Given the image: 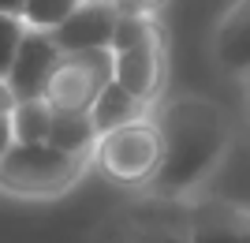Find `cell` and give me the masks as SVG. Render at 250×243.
<instances>
[{
	"label": "cell",
	"instance_id": "6",
	"mask_svg": "<svg viewBox=\"0 0 250 243\" xmlns=\"http://www.w3.org/2000/svg\"><path fill=\"white\" fill-rule=\"evenodd\" d=\"M56 60H60V49L52 45V38L45 30L22 34L19 49H15V60H11L8 75H4V86H8L11 101H42L45 86H49L52 71H56Z\"/></svg>",
	"mask_w": 250,
	"mask_h": 243
},
{
	"label": "cell",
	"instance_id": "7",
	"mask_svg": "<svg viewBox=\"0 0 250 243\" xmlns=\"http://www.w3.org/2000/svg\"><path fill=\"white\" fill-rule=\"evenodd\" d=\"M116 22L120 15H116L112 0H83L56 30H49V38L60 53H94V49L112 45Z\"/></svg>",
	"mask_w": 250,
	"mask_h": 243
},
{
	"label": "cell",
	"instance_id": "2",
	"mask_svg": "<svg viewBox=\"0 0 250 243\" xmlns=\"http://www.w3.org/2000/svg\"><path fill=\"white\" fill-rule=\"evenodd\" d=\"M86 157H71L49 142H15L0 157V187L11 195H60L83 176Z\"/></svg>",
	"mask_w": 250,
	"mask_h": 243
},
{
	"label": "cell",
	"instance_id": "22",
	"mask_svg": "<svg viewBox=\"0 0 250 243\" xmlns=\"http://www.w3.org/2000/svg\"><path fill=\"white\" fill-rule=\"evenodd\" d=\"M247 243H250V217H247Z\"/></svg>",
	"mask_w": 250,
	"mask_h": 243
},
{
	"label": "cell",
	"instance_id": "8",
	"mask_svg": "<svg viewBox=\"0 0 250 243\" xmlns=\"http://www.w3.org/2000/svg\"><path fill=\"white\" fill-rule=\"evenodd\" d=\"M202 195H206V202H220L239 213H250V131L228 138L217 169L202 183Z\"/></svg>",
	"mask_w": 250,
	"mask_h": 243
},
{
	"label": "cell",
	"instance_id": "18",
	"mask_svg": "<svg viewBox=\"0 0 250 243\" xmlns=\"http://www.w3.org/2000/svg\"><path fill=\"white\" fill-rule=\"evenodd\" d=\"M15 146V135H11V112H0V157Z\"/></svg>",
	"mask_w": 250,
	"mask_h": 243
},
{
	"label": "cell",
	"instance_id": "12",
	"mask_svg": "<svg viewBox=\"0 0 250 243\" xmlns=\"http://www.w3.org/2000/svg\"><path fill=\"white\" fill-rule=\"evenodd\" d=\"M142 112H146V105H142L138 97H131L124 86H116V83H108L101 94H97V101L90 105V116H94L97 135H108V131H116V127L135 124V120H142Z\"/></svg>",
	"mask_w": 250,
	"mask_h": 243
},
{
	"label": "cell",
	"instance_id": "19",
	"mask_svg": "<svg viewBox=\"0 0 250 243\" xmlns=\"http://www.w3.org/2000/svg\"><path fill=\"white\" fill-rule=\"evenodd\" d=\"M22 4H26V0H0V15H15V19H22Z\"/></svg>",
	"mask_w": 250,
	"mask_h": 243
},
{
	"label": "cell",
	"instance_id": "1",
	"mask_svg": "<svg viewBox=\"0 0 250 243\" xmlns=\"http://www.w3.org/2000/svg\"><path fill=\"white\" fill-rule=\"evenodd\" d=\"M157 131H161V165L149 180V191L157 199H183L190 191H202L231 138L224 112L206 97L172 101L157 120Z\"/></svg>",
	"mask_w": 250,
	"mask_h": 243
},
{
	"label": "cell",
	"instance_id": "5",
	"mask_svg": "<svg viewBox=\"0 0 250 243\" xmlns=\"http://www.w3.org/2000/svg\"><path fill=\"white\" fill-rule=\"evenodd\" d=\"M112 83V53H60L56 71L45 86V105L60 112H90L104 86Z\"/></svg>",
	"mask_w": 250,
	"mask_h": 243
},
{
	"label": "cell",
	"instance_id": "11",
	"mask_svg": "<svg viewBox=\"0 0 250 243\" xmlns=\"http://www.w3.org/2000/svg\"><path fill=\"white\" fill-rule=\"evenodd\" d=\"M49 146L71 154V157H86L97 142V127L90 112H60L52 109V120H49Z\"/></svg>",
	"mask_w": 250,
	"mask_h": 243
},
{
	"label": "cell",
	"instance_id": "3",
	"mask_svg": "<svg viewBox=\"0 0 250 243\" xmlns=\"http://www.w3.org/2000/svg\"><path fill=\"white\" fill-rule=\"evenodd\" d=\"M94 161L108 180L127 183V187H149L161 165V131L149 120H135L108 135H97Z\"/></svg>",
	"mask_w": 250,
	"mask_h": 243
},
{
	"label": "cell",
	"instance_id": "4",
	"mask_svg": "<svg viewBox=\"0 0 250 243\" xmlns=\"http://www.w3.org/2000/svg\"><path fill=\"white\" fill-rule=\"evenodd\" d=\"M108 53H112V83L124 86L131 97H138L146 105L157 94V79H161V53H157L153 22L120 15Z\"/></svg>",
	"mask_w": 250,
	"mask_h": 243
},
{
	"label": "cell",
	"instance_id": "13",
	"mask_svg": "<svg viewBox=\"0 0 250 243\" xmlns=\"http://www.w3.org/2000/svg\"><path fill=\"white\" fill-rule=\"evenodd\" d=\"M104 243H190L187 224L172 221H131L124 228H116Z\"/></svg>",
	"mask_w": 250,
	"mask_h": 243
},
{
	"label": "cell",
	"instance_id": "10",
	"mask_svg": "<svg viewBox=\"0 0 250 243\" xmlns=\"http://www.w3.org/2000/svg\"><path fill=\"white\" fill-rule=\"evenodd\" d=\"M247 217L220 202H202L187 221L190 243H247Z\"/></svg>",
	"mask_w": 250,
	"mask_h": 243
},
{
	"label": "cell",
	"instance_id": "14",
	"mask_svg": "<svg viewBox=\"0 0 250 243\" xmlns=\"http://www.w3.org/2000/svg\"><path fill=\"white\" fill-rule=\"evenodd\" d=\"M49 120L52 109L42 101H15L11 105V135L15 142H45L49 138Z\"/></svg>",
	"mask_w": 250,
	"mask_h": 243
},
{
	"label": "cell",
	"instance_id": "17",
	"mask_svg": "<svg viewBox=\"0 0 250 243\" xmlns=\"http://www.w3.org/2000/svg\"><path fill=\"white\" fill-rule=\"evenodd\" d=\"M165 0H112L116 15H131V19H149V11H157Z\"/></svg>",
	"mask_w": 250,
	"mask_h": 243
},
{
	"label": "cell",
	"instance_id": "15",
	"mask_svg": "<svg viewBox=\"0 0 250 243\" xmlns=\"http://www.w3.org/2000/svg\"><path fill=\"white\" fill-rule=\"evenodd\" d=\"M83 0H26L22 4V22H26V30H56L75 8H79Z\"/></svg>",
	"mask_w": 250,
	"mask_h": 243
},
{
	"label": "cell",
	"instance_id": "20",
	"mask_svg": "<svg viewBox=\"0 0 250 243\" xmlns=\"http://www.w3.org/2000/svg\"><path fill=\"white\" fill-rule=\"evenodd\" d=\"M11 105H15V101H11V94H8V86L0 83V112H11Z\"/></svg>",
	"mask_w": 250,
	"mask_h": 243
},
{
	"label": "cell",
	"instance_id": "21",
	"mask_svg": "<svg viewBox=\"0 0 250 243\" xmlns=\"http://www.w3.org/2000/svg\"><path fill=\"white\" fill-rule=\"evenodd\" d=\"M247 120H250V83H247Z\"/></svg>",
	"mask_w": 250,
	"mask_h": 243
},
{
	"label": "cell",
	"instance_id": "16",
	"mask_svg": "<svg viewBox=\"0 0 250 243\" xmlns=\"http://www.w3.org/2000/svg\"><path fill=\"white\" fill-rule=\"evenodd\" d=\"M22 34H26V22H22V19H15V15H0V83H4L11 60H15V49H19Z\"/></svg>",
	"mask_w": 250,
	"mask_h": 243
},
{
	"label": "cell",
	"instance_id": "9",
	"mask_svg": "<svg viewBox=\"0 0 250 243\" xmlns=\"http://www.w3.org/2000/svg\"><path fill=\"white\" fill-rule=\"evenodd\" d=\"M213 53L228 71L250 75V0H235L213 34Z\"/></svg>",
	"mask_w": 250,
	"mask_h": 243
}]
</instances>
